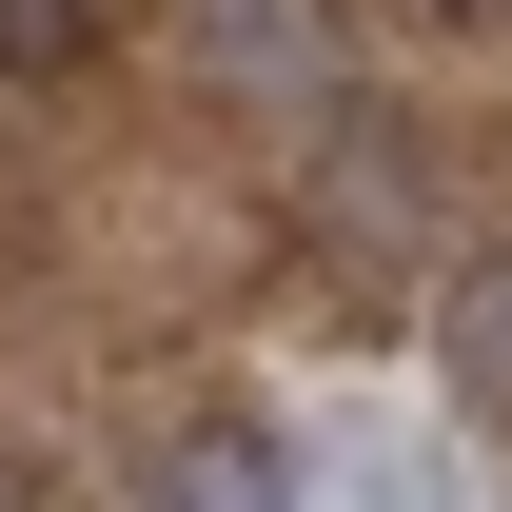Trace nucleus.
Here are the masks:
<instances>
[{
    "mask_svg": "<svg viewBox=\"0 0 512 512\" xmlns=\"http://www.w3.org/2000/svg\"><path fill=\"white\" fill-rule=\"evenodd\" d=\"M158 512H316V453L256 434V414H197V434L158 453Z\"/></svg>",
    "mask_w": 512,
    "mask_h": 512,
    "instance_id": "1",
    "label": "nucleus"
},
{
    "mask_svg": "<svg viewBox=\"0 0 512 512\" xmlns=\"http://www.w3.org/2000/svg\"><path fill=\"white\" fill-rule=\"evenodd\" d=\"M217 60H237L256 99H335V20L316 0H217Z\"/></svg>",
    "mask_w": 512,
    "mask_h": 512,
    "instance_id": "2",
    "label": "nucleus"
},
{
    "mask_svg": "<svg viewBox=\"0 0 512 512\" xmlns=\"http://www.w3.org/2000/svg\"><path fill=\"white\" fill-rule=\"evenodd\" d=\"M434 355H453V414H512V256L453 276V335H434Z\"/></svg>",
    "mask_w": 512,
    "mask_h": 512,
    "instance_id": "3",
    "label": "nucleus"
},
{
    "mask_svg": "<svg viewBox=\"0 0 512 512\" xmlns=\"http://www.w3.org/2000/svg\"><path fill=\"white\" fill-rule=\"evenodd\" d=\"M99 60V0H0V79H79Z\"/></svg>",
    "mask_w": 512,
    "mask_h": 512,
    "instance_id": "4",
    "label": "nucleus"
},
{
    "mask_svg": "<svg viewBox=\"0 0 512 512\" xmlns=\"http://www.w3.org/2000/svg\"><path fill=\"white\" fill-rule=\"evenodd\" d=\"M0 512H40V473H20V453H0Z\"/></svg>",
    "mask_w": 512,
    "mask_h": 512,
    "instance_id": "5",
    "label": "nucleus"
},
{
    "mask_svg": "<svg viewBox=\"0 0 512 512\" xmlns=\"http://www.w3.org/2000/svg\"><path fill=\"white\" fill-rule=\"evenodd\" d=\"M434 20H512V0H434Z\"/></svg>",
    "mask_w": 512,
    "mask_h": 512,
    "instance_id": "6",
    "label": "nucleus"
}]
</instances>
